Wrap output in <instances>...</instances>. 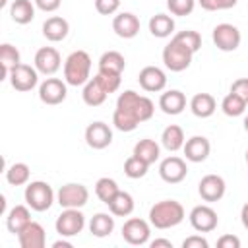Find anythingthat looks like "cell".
Here are the masks:
<instances>
[{"mask_svg":"<svg viewBox=\"0 0 248 248\" xmlns=\"http://www.w3.org/2000/svg\"><path fill=\"white\" fill-rule=\"evenodd\" d=\"M132 155H136L138 159H141L143 163H147L149 167L159 159V155H161V147H159V143L155 141V140H149V138H143V140H140L136 145H134V153Z\"/></svg>","mask_w":248,"mask_h":248,"instance_id":"cell-28","label":"cell"},{"mask_svg":"<svg viewBox=\"0 0 248 248\" xmlns=\"http://www.w3.org/2000/svg\"><path fill=\"white\" fill-rule=\"evenodd\" d=\"M246 163H248V149H246Z\"/></svg>","mask_w":248,"mask_h":248,"instance_id":"cell-52","label":"cell"},{"mask_svg":"<svg viewBox=\"0 0 248 248\" xmlns=\"http://www.w3.org/2000/svg\"><path fill=\"white\" fill-rule=\"evenodd\" d=\"M155 112V105L149 97L140 95L132 89H126L116 99V108L112 114V124L120 132H132L138 124L149 120Z\"/></svg>","mask_w":248,"mask_h":248,"instance_id":"cell-1","label":"cell"},{"mask_svg":"<svg viewBox=\"0 0 248 248\" xmlns=\"http://www.w3.org/2000/svg\"><path fill=\"white\" fill-rule=\"evenodd\" d=\"M23 198H25V203L33 211H46L54 203V192H52L50 184L48 182H43V180L27 182Z\"/></svg>","mask_w":248,"mask_h":248,"instance_id":"cell-5","label":"cell"},{"mask_svg":"<svg viewBox=\"0 0 248 248\" xmlns=\"http://www.w3.org/2000/svg\"><path fill=\"white\" fill-rule=\"evenodd\" d=\"M118 192H120V188H118V184H116L114 178L103 176V178H99V180L95 182V194H97V198H99L103 203H107V205L112 202V198H114Z\"/></svg>","mask_w":248,"mask_h":248,"instance_id":"cell-34","label":"cell"},{"mask_svg":"<svg viewBox=\"0 0 248 248\" xmlns=\"http://www.w3.org/2000/svg\"><path fill=\"white\" fill-rule=\"evenodd\" d=\"M29 176H31V170L25 163H14L6 169V180L10 186H23L29 182Z\"/></svg>","mask_w":248,"mask_h":248,"instance_id":"cell-35","label":"cell"},{"mask_svg":"<svg viewBox=\"0 0 248 248\" xmlns=\"http://www.w3.org/2000/svg\"><path fill=\"white\" fill-rule=\"evenodd\" d=\"M112 31L120 39H134L140 33V19L132 12H120L112 19Z\"/></svg>","mask_w":248,"mask_h":248,"instance_id":"cell-19","label":"cell"},{"mask_svg":"<svg viewBox=\"0 0 248 248\" xmlns=\"http://www.w3.org/2000/svg\"><path fill=\"white\" fill-rule=\"evenodd\" d=\"M207 246H209V242L202 234H192V236L184 238V242H182V248H207Z\"/></svg>","mask_w":248,"mask_h":248,"instance_id":"cell-44","label":"cell"},{"mask_svg":"<svg viewBox=\"0 0 248 248\" xmlns=\"http://www.w3.org/2000/svg\"><path fill=\"white\" fill-rule=\"evenodd\" d=\"M211 39H213V45L223 50V52H232L240 46V41H242V35L238 31L236 25L232 23H219L213 27V33H211Z\"/></svg>","mask_w":248,"mask_h":248,"instance_id":"cell-7","label":"cell"},{"mask_svg":"<svg viewBox=\"0 0 248 248\" xmlns=\"http://www.w3.org/2000/svg\"><path fill=\"white\" fill-rule=\"evenodd\" d=\"M68 83L58 79V78H46L41 85H39V99L45 105H60L66 101L68 95Z\"/></svg>","mask_w":248,"mask_h":248,"instance_id":"cell-12","label":"cell"},{"mask_svg":"<svg viewBox=\"0 0 248 248\" xmlns=\"http://www.w3.org/2000/svg\"><path fill=\"white\" fill-rule=\"evenodd\" d=\"M231 93L238 95L240 99H244V101L248 103V78H238V79H234L232 85H231Z\"/></svg>","mask_w":248,"mask_h":248,"instance_id":"cell-43","label":"cell"},{"mask_svg":"<svg viewBox=\"0 0 248 248\" xmlns=\"http://www.w3.org/2000/svg\"><path fill=\"white\" fill-rule=\"evenodd\" d=\"M6 2H8V0H0V6H6Z\"/></svg>","mask_w":248,"mask_h":248,"instance_id":"cell-51","label":"cell"},{"mask_svg":"<svg viewBox=\"0 0 248 248\" xmlns=\"http://www.w3.org/2000/svg\"><path fill=\"white\" fill-rule=\"evenodd\" d=\"M120 8V0H95V10L101 16H112Z\"/></svg>","mask_w":248,"mask_h":248,"instance_id":"cell-42","label":"cell"},{"mask_svg":"<svg viewBox=\"0 0 248 248\" xmlns=\"http://www.w3.org/2000/svg\"><path fill=\"white\" fill-rule=\"evenodd\" d=\"M85 143L91 149H105L112 143V130L108 128V124H105L101 120L91 122L85 128Z\"/></svg>","mask_w":248,"mask_h":248,"instance_id":"cell-17","label":"cell"},{"mask_svg":"<svg viewBox=\"0 0 248 248\" xmlns=\"http://www.w3.org/2000/svg\"><path fill=\"white\" fill-rule=\"evenodd\" d=\"M8 79H10V85L16 91L27 93L33 87H37V83H39V72H37V68H31L29 64H17L16 68H12Z\"/></svg>","mask_w":248,"mask_h":248,"instance_id":"cell-9","label":"cell"},{"mask_svg":"<svg viewBox=\"0 0 248 248\" xmlns=\"http://www.w3.org/2000/svg\"><path fill=\"white\" fill-rule=\"evenodd\" d=\"M240 221H242V227L248 231V202L242 205V209H240Z\"/></svg>","mask_w":248,"mask_h":248,"instance_id":"cell-48","label":"cell"},{"mask_svg":"<svg viewBox=\"0 0 248 248\" xmlns=\"http://www.w3.org/2000/svg\"><path fill=\"white\" fill-rule=\"evenodd\" d=\"M126 68V60L118 50H107L99 58V72L101 74H116L122 76Z\"/></svg>","mask_w":248,"mask_h":248,"instance_id":"cell-26","label":"cell"},{"mask_svg":"<svg viewBox=\"0 0 248 248\" xmlns=\"http://www.w3.org/2000/svg\"><path fill=\"white\" fill-rule=\"evenodd\" d=\"M91 79V56L85 50H74L64 60V81L79 87Z\"/></svg>","mask_w":248,"mask_h":248,"instance_id":"cell-3","label":"cell"},{"mask_svg":"<svg viewBox=\"0 0 248 248\" xmlns=\"http://www.w3.org/2000/svg\"><path fill=\"white\" fill-rule=\"evenodd\" d=\"M33 2L41 12H56L62 4V0H33Z\"/></svg>","mask_w":248,"mask_h":248,"instance_id":"cell-46","label":"cell"},{"mask_svg":"<svg viewBox=\"0 0 248 248\" xmlns=\"http://www.w3.org/2000/svg\"><path fill=\"white\" fill-rule=\"evenodd\" d=\"M54 227L62 238L78 236L85 227V215L78 207H64V211L56 217Z\"/></svg>","mask_w":248,"mask_h":248,"instance_id":"cell-6","label":"cell"},{"mask_svg":"<svg viewBox=\"0 0 248 248\" xmlns=\"http://www.w3.org/2000/svg\"><path fill=\"white\" fill-rule=\"evenodd\" d=\"M114 231V217L112 213H95L89 221V232L97 238H105Z\"/></svg>","mask_w":248,"mask_h":248,"instance_id":"cell-32","label":"cell"},{"mask_svg":"<svg viewBox=\"0 0 248 248\" xmlns=\"http://www.w3.org/2000/svg\"><path fill=\"white\" fill-rule=\"evenodd\" d=\"M140 87L147 93H159L167 87V74L157 66H145L140 70L138 76Z\"/></svg>","mask_w":248,"mask_h":248,"instance_id":"cell-16","label":"cell"},{"mask_svg":"<svg viewBox=\"0 0 248 248\" xmlns=\"http://www.w3.org/2000/svg\"><path fill=\"white\" fill-rule=\"evenodd\" d=\"M149 246L151 248H172V242L170 240H167V238H155V240H151L149 242Z\"/></svg>","mask_w":248,"mask_h":248,"instance_id":"cell-47","label":"cell"},{"mask_svg":"<svg viewBox=\"0 0 248 248\" xmlns=\"http://www.w3.org/2000/svg\"><path fill=\"white\" fill-rule=\"evenodd\" d=\"M246 101L244 99H240L238 95H234V93H229V95H225V99L221 101V110L227 114V116H240V114H244V110H246Z\"/></svg>","mask_w":248,"mask_h":248,"instance_id":"cell-36","label":"cell"},{"mask_svg":"<svg viewBox=\"0 0 248 248\" xmlns=\"http://www.w3.org/2000/svg\"><path fill=\"white\" fill-rule=\"evenodd\" d=\"M17 64H21L19 50L14 45H10V43H2L0 45V68H2L0 79H8L12 68H16Z\"/></svg>","mask_w":248,"mask_h":248,"instance_id":"cell-25","label":"cell"},{"mask_svg":"<svg viewBox=\"0 0 248 248\" xmlns=\"http://www.w3.org/2000/svg\"><path fill=\"white\" fill-rule=\"evenodd\" d=\"M244 130H246V132H248V114H246V116H244Z\"/></svg>","mask_w":248,"mask_h":248,"instance_id":"cell-50","label":"cell"},{"mask_svg":"<svg viewBox=\"0 0 248 248\" xmlns=\"http://www.w3.org/2000/svg\"><path fill=\"white\" fill-rule=\"evenodd\" d=\"M217 108V101L209 93H196L190 99V110L198 118H209Z\"/></svg>","mask_w":248,"mask_h":248,"instance_id":"cell-24","label":"cell"},{"mask_svg":"<svg viewBox=\"0 0 248 248\" xmlns=\"http://www.w3.org/2000/svg\"><path fill=\"white\" fill-rule=\"evenodd\" d=\"M33 64H35V68H37L39 74H43V76H52V74H56V72L60 70L62 58H60V54H58L56 48H52V46H43V48H39V50L35 52Z\"/></svg>","mask_w":248,"mask_h":248,"instance_id":"cell-14","label":"cell"},{"mask_svg":"<svg viewBox=\"0 0 248 248\" xmlns=\"http://www.w3.org/2000/svg\"><path fill=\"white\" fill-rule=\"evenodd\" d=\"M225 190H227V184H225L223 176H219V174H205L198 184V192H200L202 200L207 203L219 202L225 196Z\"/></svg>","mask_w":248,"mask_h":248,"instance_id":"cell-15","label":"cell"},{"mask_svg":"<svg viewBox=\"0 0 248 248\" xmlns=\"http://www.w3.org/2000/svg\"><path fill=\"white\" fill-rule=\"evenodd\" d=\"M149 33L157 39H167L174 33V19L167 14H155L149 19Z\"/></svg>","mask_w":248,"mask_h":248,"instance_id":"cell-30","label":"cell"},{"mask_svg":"<svg viewBox=\"0 0 248 248\" xmlns=\"http://www.w3.org/2000/svg\"><path fill=\"white\" fill-rule=\"evenodd\" d=\"M190 225L194 231L198 232H211L217 229V223H219V217H217V211L209 205H196L190 215Z\"/></svg>","mask_w":248,"mask_h":248,"instance_id":"cell-11","label":"cell"},{"mask_svg":"<svg viewBox=\"0 0 248 248\" xmlns=\"http://www.w3.org/2000/svg\"><path fill=\"white\" fill-rule=\"evenodd\" d=\"M217 246L219 248H240V238L234 234H223L217 240Z\"/></svg>","mask_w":248,"mask_h":248,"instance_id":"cell-45","label":"cell"},{"mask_svg":"<svg viewBox=\"0 0 248 248\" xmlns=\"http://www.w3.org/2000/svg\"><path fill=\"white\" fill-rule=\"evenodd\" d=\"M108 209H110V213L114 217H128L134 211V198H132V194L120 190L112 198V202L108 203Z\"/></svg>","mask_w":248,"mask_h":248,"instance_id":"cell-33","label":"cell"},{"mask_svg":"<svg viewBox=\"0 0 248 248\" xmlns=\"http://www.w3.org/2000/svg\"><path fill=\"white\" fill-rule=\"evenodd\" d=\"M161 143H163V147L167 149V151H178V149H182L184 147V143H186V140H184V130L180 128V126H176V124H170V126H167L165 130H163V134H161Z\"/></svg>","mask_w":248,"mask_h":248,"instance_id":"cell-31","label":"cell"},{"mask_svg":"<svg viewBox=\"0 0 248 248\" xmlns=\"http://www.w3.org/2000/svg\"><path fill=\"white\" fill-rule=\"evenodd\" d=\"M81 97H83V103L87 107H99L107 101L108 93L105 91V87L97 81V78L93 76L85 85H83V91H81Z\"/></svg>","mask_w":248,"mask_h":248,"instance_id":"cell-27","label":"cell"},{"mask_svg":"<svg viewBox=\"0 0 248 248\" xmlns=\"http://www.w3.org/2000/svg\"><path fill=\"white\" fill-rule=\"evenodd\" d=\"M17 242L21 248H45L46 244V232L41 223L31 221L25 229L17 232Z\"/></svg>","mask_w":248,"mask_h":248,"instance_id":"cell-18","label":"cell"},{"mask_svg":"<svg viewBox=\"0 0 248 248\" xmlns=\"http://www.w3.org/2000/svg\"><path fill=\"white\" fill-rule=\"evenodd\" d=\"M89 200V190L79 184V182H68L64 186H60L58 194H56V202L60 203V207H83Z\"/></svg>","mask_w":248,"mask_h":248,"instance_id":"cell-8","label":"cell"},{"mask_svg":"<svg viewBox=\"0 0 248 248\" xmlns=\"http://www.w3.org/2000/svg\"><path fill=\"white\" fill-rule=\"evenodd\" d=\"M159 108L165 114H170V116L180 114L186 108V97H184V93L178 91V89H169V91L161 93V97H159Z\"/></svg>","mask_w":248,"mask_h":248,"instance_id":"cell-21","label":"cell"},{"mask_svg":"<svg viewBox=\"0 0 248 248\" xmlns=\"http://www.w3.org/2000/svg\"><path fill=\"white\" fill-rule=\"evenodd\" d=\"M31 223V211L29 205H14L6 215V227L12 234H17L21 229H25Z\"/></svg>","mask_w":248,"mask_h":248,"instance_id":"cell-23","label":"cell"},{"mask_svg":"<svg viewBox=\"0 0 248 248\" xmlns=\"http://www.w3.org/2000/svg\"><path fill=\"white\" fill-rule=\"evenodd\" d=\"M192 56L194 52L188 46H184L180 41H176L174 37L163 48V64L170 72H184L192 64Z\"/></svg>","mask_w":248,"mask_h":248,"instance_id":"cell-4","label":"cell"},{"mask_svg":"<svg viewBox=\"0 0 248 248\" xmlns=\"http://www.w3.org/2000/svg\"><path fill=\"white\" fill-rule=\"evenodd\" d=\"M10 16L17 25H27L35 17V2L31 0H14L10 6Z\"/></svg>","mask_w":248,"mask_h":248,"instance_id":"cell-29","label":"cell"},{"mask_svg":"<svg viewBox=\"0 0 248 248\" xmlns=\"http://www.w3.org/2000/svg\"><path fill=\"white\" fill-rule=\"evenodd\" d=\"M186 213H184V207L180 202L176 200H163V202H157L155 205H151L149 209V223L159 229V231H165V229H172L176 225H180L184 221Z\"/></svg>","mask_w":248,"mask_h":248,"instance_id":"cell-2","label":"cell"},{"mask_svg":"<svg viewBox=\"0 0 248 248\" xmlns=\"http://www.w3.org/2000/svg\"><path fill=\"white\" fill-rule=\"evenodd\" d=\"M52 248H72V242H68V240H56L52 244Z\"/></svg>","mask_w":248,"mask_h":248,"instance_id":"cell-49","label":"cell"},{"mask_svg":"<svg viewBox=\"0 0 248 248\" xmlns=\"http://www.w3.org/2000/svg\"><path fill=\"white\" fill-rule=\"evenodd\" d=\"M147 169H149V165L143 163L141 159H138L136 155H130L124 161V174L128 178H143L147 174Z\"/></svg>","mask_w":248,"mask_h":248,"instance_id":"cell-37","label":"cell"},{"mask_svg":"<svg viewBox=\"0 0 248 248\" xmlns=\"http://www.w3.org/2000/svg\"><path fill=\"white\" fill-rule=\"evenodd\" d=\"M176 41H180L184 46H188L194 54L200 50V46H202V37H200V33L198 31H192V29H186V31H178V33H174L172 35Z\"/></svg>","mask_w":248,"mask_h":248,"instance_id":"cell-38","label":"cell"},{"mask_svg":"<svg viewBox=\"0 0 248 248\" xmlns=\"http://www.w3.org/2000/svg\"><path fill=\"white\" fill-rule=\"evenodd\" d=\"M149 234H151V227H149V223L145 219L130 217L122 225V238L132 246L147 244L149 242Z\"/></svg>","mask_w":248,"mask_h":248,"instance_id":"cell-10","label":"cell"},{"mask_svg":"<svg viewBox=\"0 0 248 248\" xmlns=\"http://www.w3.org/2000/svg\"><path fill=\"white\" fill-rule=\"evenodd\" d=\"M200 6L207 12H219V10H229L234 8L238 0H198Z\"/></svg>","mask_w":248,"mask_h":248,"instance_id":"cell-41","label":"cell"},{"mask_svg":"<svg viewBox=\"0 0 248 248\" xmlns=\"http://www.w3.org/2000/svg\"><path fill=\"white\" fill-rule=\"evenodd\" d=\"M97 81L105 87V91L110 95V93H114L118 87H120V76H116V74H101V72H97Z\"/></svg>","mask_w":248,"mask_h":248,"instance_id":"cell-40","label":"cell"},{"mask_svg":"<svg viewBox=\"0 0 248 248\" xmlns=\"http://www.w3.org/2000/svg\"><path fill=\"white\" fill-rule=\"evenodd\" d=\"M68 33H70V23L60 16H52L43 23V35L46 41H52V43L64 41Z\"/></svg>","mask_w":248,"mask_h":248,"instance_id":"cell-22","label":"cell"},{"mask_svg":"<svg viewBox=\"0 0 248 248\" xmlns=\"http://www.w3.org/2000/svg\"><path fill=\"white\" fill-rule=\"evenodd\" d=\"M182 149H184V155L190 163H203L209 157L211 143L205 136H192L190 140H186Z\"/></svg>","mask_w":248,"mask_h":248,"instance_id":"cell-20","label":"cell"},{"mask_svg":"<svg viewBox=\"0 0 248 248\" xmlns=\"http://www.w3.org/2000/svg\"><path fill=\"white\" fill-rule=\"evenodd\" d=\"M167 8L172 16H190L196 8V0H167Z\"/></svg>","mask_w":248,"mask_h":248,"instance_id":"cell-39","label":"cell"},{"mask_svg":"<svg viewBox=\"0 0 248 248\" xmlns=\"http://www.w3.org/2000/svg\"><path fill=\"white\" fill-rule=\"evenodd\" d=\"M188 174V167H186V161L176 157V155H170L167 159L161 161L159 165V176L167 182V184H178L186 178Z\"/></svg>","mask_w":248,"mask_h":248,"instance_id":"cell-13","label":"cell"}]
</instances>
